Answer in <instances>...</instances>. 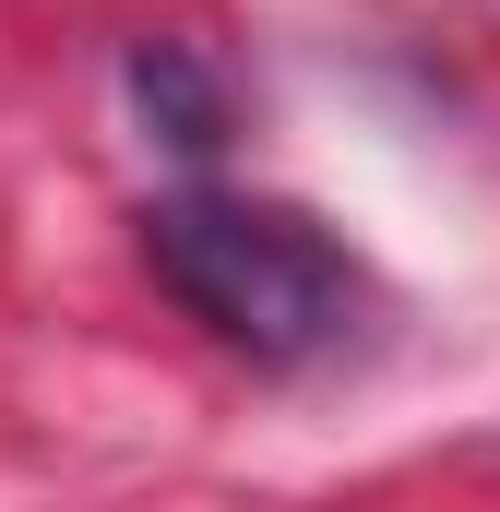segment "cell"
Returning a JSON list of instances; mask_svg holds the SVG:
<instances>
[{"instance_id": "6da1fadb", "label": "cell", "mask_w": 500, "mask_h": 512, "mask_svg": "<svg viewBox=\"0 0 500 512\" xmlns=\"http://www.w3.org/2000/svg\"><path fill=\"white\" fill-rule=\"evenodd\" d=\"M143 262L155 286L250 370H310L358 334V262L322 215L262 203V191H167L143 203Z\"/></svg>"}, {"instance_id": "7a4b0ae2", "label": "cell", "mask_w": 500, "mask_h": 512, "mask_svg": "<svg viewBox=\"0 0 500 512\" xmlns=\"http://www.w3.org/2000/svg\"><path fill=\"white\" fill-rule=\"evenodd\" d=\"M131 108H143V131L167 143V155H215L227 143V72L191 48V36H143L131 48Z\"/></svg>"}]
</instances>
